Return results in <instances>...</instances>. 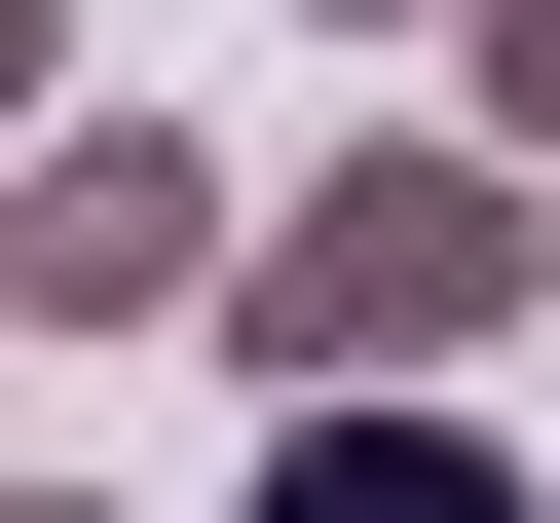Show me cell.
Returning a JSON list of instances; mask_svg holds the SVG:
<instances>
[{
	"label": "cell",
	"mask_w": 560,
	"mask_h": 523,
	"mask_svg": "<svg viewBox=\"0 0 560 523\" xmlns=\"http://www.w3.org/2000/svg\"><path fill=\"white\" fill-rule=\"evenodd\" d=\"M523 300H560V187H523L486 113H374L337 187H261V224H224V374H261V411H374V374H486Z\"/></svg>",
	"instance_id": "obj_1"
},
{
	"label": "cell",
	"mask_w": 560,
	"mask_h": 523,
	"mask_svg": "<svg viewBox=\"0 0 560 523\" xmlns=\"http://www.w3.org/2000/svg\"><path fill=\"white\" fill-rule=\"evenodd\" d=\"M224 150L187 113H38V150H0V337H150V300H224Z\"/></svg>",
	"instance_id": "obj_2"
},
{
	"label": "cell",
	"mask_w": 560,
	"mask_h": 523,
	"mask_svg": "<svg viewBox=\"0 0 560 523\" xmlns=\"http://www.w3.org/2000/svg\"><path fill=\"white\" fill-rule=\"evenodd\" d=\"M224 523H560V486H523V411L374 374V411H261V486H224Z\"/></svg>",
	"instance_id": "obj_3"
},
{
	"label": "cell",
	"mask_w": 560,
	"mask_h": 523,
	"mask_svg": "<svg viewBox=\"0 0 560 523\" xmlns=\"http://www.w3.org/2000/svg\"><path fill=\"white\" fill-rule=\"evenodd\" d=\"M448 75H486V150L560 187V0H486V38H448Z\"/></svg>",
	"instance_id": "obj_4"
},
{
	"label": "cell",
	"mask_w": 560,
	"mask_h": 523,
	"mask_svg": "<svg viewBox=\"0 0 560 523\" xmlns=\"http://www.w3.org/2000/svg\"><path fill=\"white\" fill-rule=\"evenodd\" d=\"M38 113H75V0H0V150H38Z\"/></svg>",
	"instance_id": "obj_5"
},
{
	"label": "cell",
	"mask_w": 560,
	"mask_h": 523,
	"mask_svg": "<svg viewBox=\"0 0 560 523\" xmlns=\"http://www.w3.org/2000/svg\"><path fill=\"white\" fill-rule=\"evenodd\" d=\"M300 38H486V0H300Z\"/></svg>",
	"instance_id": "obj_6"
},
{
	"label": "cell",
	"mask_w": 560,
	"mask_h": 523,
	"mask_svg": "<svg viewBox=\"0 0 560 523\" xmlns=\"http://www.w3.org/2000/svg\"><path fill=\"white\" fill-rule=\"evenodd\" d=\"M0 523H113V486H0Z\"/></svg>",
	"instance_id": "obj_7"
}]
</instances>
